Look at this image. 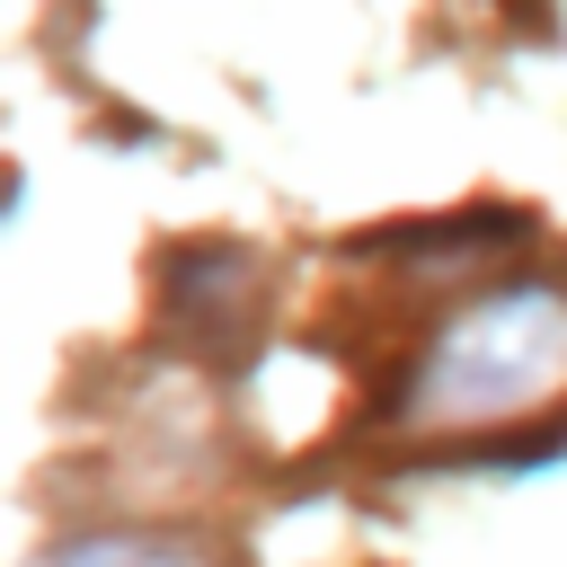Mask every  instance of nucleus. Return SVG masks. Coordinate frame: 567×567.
<instances>
[{
	"instance_id": "f257e3e1",
	"label": "nucleus",
	"mask_w": 567,
	"mask_h": 567,
	"mask_svg": "<svg viewBox=\"0 0 567 567\" xmlns=\"http://www.w3.org/2000/svg\"><path fill=\"white\" fill-rule=\"evenodd\" d=\"M558 390H567V292L505 284L434 328V346L416 354V381H408V425L470 434V425L532 416Z\"/></svg>"
},
{
	"instance_id": "f03ea898",
	"label": "nucleus",
	"mask_w": 567,
	"mask_h": 567,
	"mask_svg": "<svg viewBox=\"0 0 567 567\" xmlns=\"http://www.w3.org/2000/svg\"><path fill=\"white\" fill-rule=\"evenodd\" d=\"M44 567H204L195 549H177V540H133V532H106V540H71V549H53Z\"/></svg>"
}]
</instances>
